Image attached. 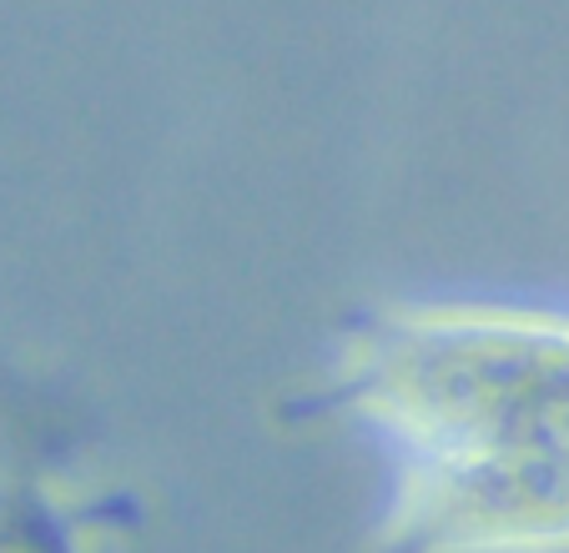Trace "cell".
Returning <instances> with one entry per match:
<instances>
[{
	"instance_id": "cell-1",
	"label": "cell",
	"mask_w": 569,
	"mask_h": 553,
	"mask_svg": "<svg viewBox=\"0 0 569 553\" xmlns=\"http://www.w3.org/2000/svg\"><path fill=\"white\" fill-rule=\"evenodd\" d=\"M0 553H66L56 543L46 509L21 493H0Z\"/></svg>"
}]
</instances>
